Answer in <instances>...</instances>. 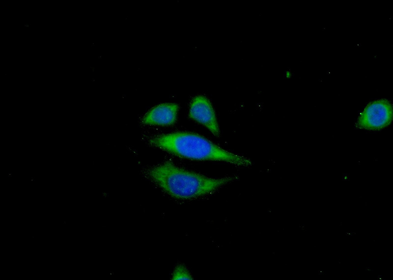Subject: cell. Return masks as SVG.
Here are the masks:
<instances>
[{
  "instance_id": "cell-1",
  "label": "cell",
  "mask_w": 393,
  "mask_h": 280,
  "mask_svg": "<svg viewBox=\"0 0 393 280\" xmlns=\"http://www.w3.org/2000/svg\"><path fill=\"white\" fill-rule=\"evenodd\" d=\"M145 176L166 194L178 200H189L211 195L237 179L236 176L211 178L165 162L147 168Z\"/></svg>"
},
{
  "instance_id": "cell-3",
  "label": "cell",
  "mask_w": 393,
  "mask_h": 280,
  "mask_svg": "<svg viewBox=\"0 0 393 280\" xmlns=\"http://www.w3.org/2000/svg\"><path fill=\"white\" fill-rule=\"evenodd\" d=\"M392 118L393 109L389 102L378 100L365 107L358 118L357 125L362 129L378 130L389 125Z\"/></svg>"
},
{
  "instance_id": "cell-6",
  "label": "cell",
  "mask_w": 393,
  "mask_h": 280,
  "mask_svg": "<svg viewBox=\"0 0 393 280\" xmlns=\"http://www.w3.org/2000/svg\"><path fill=\"white\" fill-rule=\"evenodd\" d=\"M171 279L173 280H191L193 279V277L186 266L179 263L174 267Z\"/></svg>"
},
{
  "instance_id": "cell-2",
  "label": "cell",
  "mask_w": 393,
  "mask_h": 280,
  "mask_svg": "<svg viewBox=\"0 0 393 280\" xmlns=\"http://www.w3.org/2000/svg\"><path fill=\"white\" fill-rule=\"evenodd\" d=\"M150 144L177 156L193 160L224 162L240 167L252 165L248 158L226 150L199 135L175 132L151 137Z\"/></svg>"
},
{
  "instance_id": "cell-8",
  "label": "cell",
  "mask_w": 393,
  "mask_h": 280,
  "mask_svg": "<svg viewBox=\"0 0 393 280\" xmlns=\"http://www.w3.org/2000/svg\"><path fill=\"white\" fill-rule=\"evenodd\" d=\"M94 81H95L94 79H90V83L94 82Z\"/></svg>"
},
{
  "instance_id": "cell-5",
  "label": "cell",
  "mask_w": 393,
  "mask_h": 280,
  "mask_svg": "<svg viewBox=\"0 0 393 280\" xmlns=\"http://www.w3.org/2000/svg\"><path fill=\"white\" fill-rule=\"evenodd\" d=\"M178 106L173 103L158 105L149 110L142 119L148 125L169 126L173 124L177 118Z\"/></svg>"
},
{
  "instance_id": "cell-4",
  "label": "cell",
  "mask_w": 393,
  "mask_h": 280,
  "mask_svg": "<svg viewBox=\"0 0 393 280\" xmlns=\"http://www.w3.org/2000/svg\"><path fill=\"white\" fill-rule=\"evenodd\" d=\"M189 116L205 127L214 136L219 137L220 131L215 111L206 97L199 95L192 100Z\"/></svg>"
},
{
  "instance_id": "cell-7",
  "label": "cell",
  "mask_w": 393,
  "mask_h": 280,
  "mask_svg": "<svg viewBox=\"0 0 393 280\" xmlns=\"http://www.w3.org/2000/svg\"><path fill=\"white\" fill-rule=\"evenodd\" d=\"M365 271H366V272L371 271H372V268H371V267H370L369 266H367V267H366L365 268Z\"/></svg>"
}]
</instances>
